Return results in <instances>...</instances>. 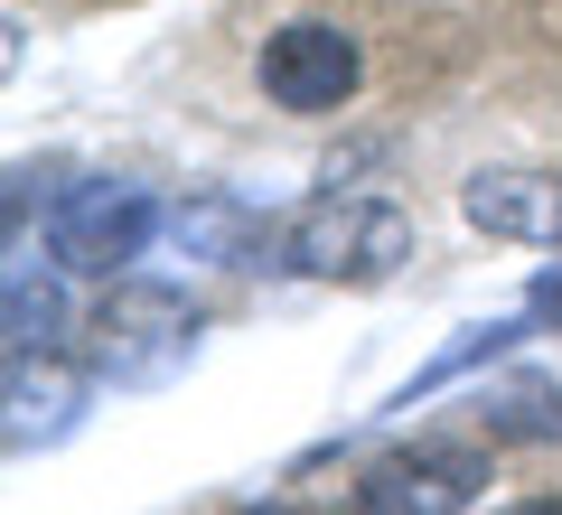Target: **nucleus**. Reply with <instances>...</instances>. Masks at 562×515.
I'll use <instances>...</instances> for the list:
<instances>
[{
	"label": "nucleus",
	"mask_w": 562,
	"mask_h": 515,
	"mask_svg": "<svg viewBox=\"0 0 562 515\" xmlns=\"http://www.w3.org/2000/svg\"><path fill=\"white\" fill-rule=\"evenodd\" d=\"M188 357H198V300L169 291V281L122 272L85 318V366L103 384H169Z\"/></svg>",
	"instance_id": "f257e3e1"
},
{
	"label": "nucleus",
	"mask_w": 562,
	"mask_h": 515,
	"mask_svg": "<svg viewBox=\"0 0 562 515\" xmlns=\"http://www.w3.org/2000/svg\"><path fill=\"white\" fill-rule=\"evenodd\" d=\"M281 254L310 281H384L413 254V216H403L394 198H366V188H328V198H310L301 216H291Z\"/></svg>",
	"instance_id": "f03ea898"
},
{
	"label": "nucleus",
	"mask_w": 562,
	"mask_h": 515,
	"mask_svg": "<svg viewBox=\"0 0 562 515\" xmlns=\"http://www.w3.org/2000/svg\"><path fill=\"white\" fill-rule=\"evenodd\" d=\"M169 225V206H150V188L132 179H85L57 198V216H47V262L76 281H122L140 254H150V235Z\"/></svg>",
	"instance_id": "7ed1b4c3"
},
{
	"label": "nucleus",
	"mask_w": 562,
	"mask_h": 515,
	"mask_svg": "<svg viewBox=\"0 0 562 515\" xmlns=\"http://www.w3.org/2000/svg\"><path fill=\"white\" fill-rule=\"evenodd\" d=\"M497 488V440H413L357 478V515H469Z\"/></svg>",
	"instance_id": "20e7f679"
},
{
	"label": "nucleus",
	"mask_w": 562,
	"mask_h": 515,
	"mask_svg": "<svg viewBox=\"0 0 562 515\" xmlns=\"http://www.w3.org/2000/svg\"><path fill=\"white\" fill-rule=\"evenodd\" d=\"M254 85L281 113H338L366 85V47H357V29H338V20H281L272 38H262V57H254Z\"/></svg>",
	"instance_id": "39448f33"
},
{
	"label": "nucleus",
	"mask_w": 562,
	"mask_h": 515,
	"mask_svg": "<svg viewBox=\"0 0 562 515\" xmlns=\"http://www.w3.org/2000/svg\"><path fill=\"white\" fill-rule=\"evenodd\" d=\"M460 216L497 244H553L562 254V179H543V169H479L460 188Z\"/></svg>",
	"instance_id": "423d86ee"
},
{
	"label": "nucleus",
	"mask_w": 562,
	"mask_h": 515,
	"mask_svg": "<svg viewBox=\"0 0 562 515\" xmlns=\"http://www.w3.org/2000/svg\"><path fill=\"white\" fill-rule=\"evenodd\" d=\"M160 235L179 244L188 262H216V272H254V262L272 254V225H262L244 198H225V188H198V198H179Z\"/></svg>",
	"instance_id": "0eeeda50"
},
{
	"label": "nucleus",
	"mask_w": 562,
	"mask_h": 515,
	"mask_svg": "<svg viewBox=\"0 0 562 515\" xmlns=\"http://www.w3.org/2000/svg\"><path fill=\"white\" fill-rule=\"evenodd\" d=\"M85 413V376L57 357V347H38V357H10V450H47V440H66Z\"/></svg>",
	"instance_id": "6e6552de"
},
{
	"label": "nucleus",
	"mask_w": 562,
	"mask_h": 515,
	"mask_svg": "<svg viewBox=\"0 0 562 515\" xmlns=\"http://www.w3.org/2000/svg\"><path fill=\"white\" fill-rule=\"evenodd\" d=\"M469 413H479V440H562V384L553 376H506Z\"/></svg>",
	"instance_id": "1a4fd4ad"
},
{
	"label": "nucleus",
	"mask_w": 562,
	"mask_h": 515,
	"mask_svg": "<svg viewBox=\"0 0 562 515\" xmlns=\"http://www.w3.org/2000/svg\"><path fill=\"white\" fill-rule=\"evenodd\" d=\"M57 328H66V291H57V281H38V272L20 262V272H10V357L57 347Z\"/></svg>",
	"instance_id": "9d476101"
},
{
	"label": "nucleus",
	"mask_w": 562,
	"mask_h": 515,
	"mask_svg": "<svg viewBox=\"0 0 562 515\" xmlns=\"http://www.w3.org/2000/svg\"><path fill=\"white\" fill-rule=\"evenodd\" d=\"M525 318H543V328H562V262H553V272L535 281V291H525Z\"/></svg>",
	"instance_id": "9b49d317"
},
{
	"label": "nucleus",
	"mask_w": 562,
	"mask_h": 515,
	"mask_svg": "<svg viewBox=\"0 0 562 515\" xmlns=\"http://www.w3.org/2000/svg\"><path fill=\"white\" fill-rule=\"evenodd\" d=\"M506 515H562V496H525V506H506Z\"/></svg>",
	"instance_id": "f8f14e48"
}]
</instances>
